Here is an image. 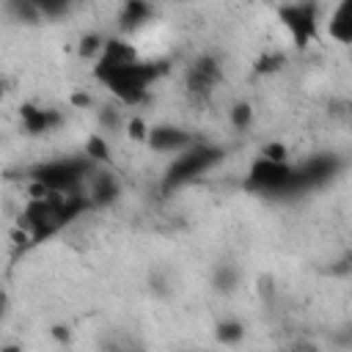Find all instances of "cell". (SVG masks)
Instances as JSON below:
<instances>
[{
  "label": "cell",
  "instance_id": "7",
  "mask_svg": "<svg viewBox=\"0 0 352 352\" xmlns=\"http://www.w3.org/2000/svg\"><path fill=\"white\" fill-rule=\"evenodd\" d=\"M154 151H162V154H182L187 148L195 146V138L190 132H184L182 126H173V124H157L148 129V140H146Z\"/></svg>",
  "mask_w": 352,
  "mask_h": 352
},
{
  "label": "cell",
  "instance_id": "23",
  "mask_svg": "<svg viewBox=\"0 0 352 352\" xmlns=\"http://www.w3.org/2000/svg\"><path fill=\"white\" fill-rule=\"evenodd\" d=\"M336 341H338L341 346H352V324H346V327L336 336Z\"/></svg>",
  "mask_w": 352,
  "mask_h": 352
},
{
  "label": "cell",
  "instance_id": "17",
  "mask_svg": "<svg viewBox=\"0 0 352 352\" xmlns=\"http://www.w3.org/2000/svg\"><path fill=\"white\" fill-rule=\"evenodd\" d=\"M250 121H253V107H250L248 102H236V104L231 107V124H234L236 129H248Z\"/></svg>",
  "mask_w": 352,
  "mask_h": 352
},
{
  "label": "cell",
  "instance_id": "6",
  "mask_svg": "<svg viewBox=\"0 0 352 352\" xmlns=\"http://www.w3.org/2000/svg\"><path fill=\"white\" fill-rule=\"evenodd\" d=\"M220 77H223L220 60H217L214 55H201V58H195V60L190 63V69H187V74H184L187 94H190L192 99H198V102L209 99V96L214 94Z\"/></svg>",
  "mask_w": 352,
  "mask_h": 352
},
{
  "label": "cell",
  "instance_id": "26",
  "mask_svg": "<svg viewBox=\"0 0 352 352\" xmlns=\"http://www.w3.org/2000/svg\"><path fill=\"white\" fill-rule=\"evenodd\" d=\"M72 102H74V104L88 107V104H91V96H85V94H74V96H72Z\"/></svg>",
  "mask_w": 352,
  "mask_h": 352
},
{
  "label": "cell",
  "instance_id": "3",
  "mask_svg": "<svg viewBox=\"0 0 352 352\" xmlns=\"http://www.w3.org/2000/svg\"><path fill=\"white\" fill-rule=\"evenodd\" d=\"M248 190H256L261 195H300L305 192V184L300 179L297 165L289 162H270L258 157L248 170Z\"/></svg>",
  "mask_w": 352,
  "mask_h": 352
},
{
  "label": "cell",
  "instance_id": "21",
  "mask_svg": "<svg viewBox=\"0 0 352 352\" xmlns=\"http://www.w3.org/2000/svg\"><path fill=\"white\" fill-rule=\"evenodd\" d=\"M129 135L135 140H148V126L143 124V118H132L129 121Z\"/></svg>",
  "mask_w": 352,
  "mask_h": 352
},
{
  "label": "cell",
  "instance_id": "10",
  "mask_svg": "<svg viewBox=\"0 0 352 352\" xmlns=\"http://www.w3.org/2000/svg\"><path fill=\"white\" fill-rule=\"evenodd\" d=\"M118 192H121V184H118V179H116L113 173L96 170V173L88 179V192H85V195H88L91 206H104V204L116 201Z\"/></svg>",
  "mask_w": 352,
  "mask_h": 352
},
{
  "label": "cell",
  "instance_id": "18",
  "mask_svg": "<svg viewBox=\"0 0 352 352\" xmlns=\"http://www.w3.org/2000/svg\"><path fill=\"white\" fill-rule=\"evenodd\" d=\"M214 286H217L220 292H231V289L236 286V270L228 267V264H220V267L214 270Z\"/></svg>",
  "mask_w": 352,
  "mask_h": 352
},
{
  "label": "cell",
  "instance_id": "16",
  "mask_svg": "<svg viewBox=\"0 0 352 352\" xmlns=\"http://www.w3.org/2000/svg\"><path fill=\"white\" fill-rule=\"evenodd\" d=\"M104 38H99L96 33H91V36H82L80 38V55L82 58H96L99 60V55H102V50H104Z\"/></svg>",
  "mask_w": 352,
  "mask_h": 352
},
{
  "label": "cell",
  "instance_id": "8",
  "mask_svg": "<svg viewBox=\"0 0 352 352\" xmlns=\"http://www.w3.org/2000/svg\"><path fill=\"white\" fill-rule=\"evenodd\" d=\"M19 118H22V126L28 135H47L52 132L55 126H60L63 116L52 107H41V104H33V102H25L19 107Z\"/></svg>",
  "mask_w": 352,
  "mask_h": 352
},
{
  "label": "cell",
  "instance_id": "27",
  "mask_svg": "<svg viewBox=\"0 0 352 352\" xmlns=\"http://www.w3.org/2000/svg\"><path fill=\"white\" fill-rule=\"evenodd\" d=\"M52 333H55V338H60V341H69V330H66V327H52Z\"/></svg>",
  "mask_w": 352,
  "mask_h": 352
},
{
  "label": "cell",
  "instance_id": "24",
  "mask_svg": "<svg viewBox=\"0 0 352 352\" xmlns=\"http://www.w3.org/2000/svg\"><path fill=\"white\" fill-rule=\"evenodd\" d=\"M333 270L341 272V275H344V272H352V253H346V256L338 261V267H333Z\"/></svg>",
  "mask_w": 352,
  "mask_h": 352
},
{
  "label": "cell",
  "instance_id": "13",
  "mask_svg": "<svg viewBox=\"0 0 352 352\" xmlns=\"http://www.w3.org/2000/svg\"><path fill=\"white\" fill-rule=\"evenodd\" d=\"M6 8L22 22H41V8L36 0H11Z\"/></svg>",
  "mask_w": 352,
  "mask_h": 352
},
{
  "label": "cell",
  "instance_id": "4",
  "mask_svg": "<svg viewBox=\"0 0 352 352\" xmlns=\"http://www.w3.org/2000/svg\"><path fill=\"white\" fill-rule=\"evenodd\" d=\"M220 160H223V148H217V146H204V143H198V146L182 151V154L173 160V165L168 168L165 179H162V190H176V187L192 182L195 176H201V173H206L212 165H217Z\"/></svg>",
  "mask_w": 352,
  "mask_h": 352
},
{
  "label": "cell",
  "instance_id": "19",
  "mask_svg": "<svg viewBox=\"0 0 352 352\" xmlns=\"http://www.w3.org/2000/svg\"><path fill=\"white\" fill-rule=\"evenodd\" d=\"M283 66V55L280 52H264L256 63V72H278Z\"/></svg>",
  "mask_w": 352,
  "mask_h": 352
},
{
  "label": "cell",
  "instance_id": "20",
  "mask_svg": "<svg viewBox=\"0 0 352 352\" xmlns=\"http://www.w3.org/2000/svg\"><path fill=\"white\" fill-rule=\"evenodd\" d=\"M261 157L270 162H286V146L283 143H267L261 148Z\"/></svg>",
  "mask_w": 352,
  "mask_h": 352
},
{
  "label": "cell",
  "instance_id": "9",
  "mask_svg": "<svg viewBox=\"0 0 352 352\" xmlns=\"http://www.w3.org/2000/svg\"><path fill=\"white\" fill-rule=\"evenodd\" d=\"M341 162L333 157V154H319V157H311L308 162L297 165L300 170V179L305 184V190H314V187H322L324 182H330L336 173H338Z\"/></svg>",
  "mask_w": 352,
  "mask_h": 352
},
{
  "label": "cell",
  "instance_id": "15",
  "mask_svg": "<svg viewBox=\"0 0 352 352\" xmlns=\"http://www.w3.org/2000/svg\"><path fill=\"white\" fill-rule=\"evenodd\" d=\"M85 157L91 162H110V146L104 143L102 135H91L85 143Z\"/></svg>",
  "mask_w": 352,
  "mask_h": 352
},
{
  "label": "cell",
  "instance_id": "11",
  "mask_svg": "<svg viewBox=\"0 0 352 352\" xmlns=\"http://www.w3.org/2000/svg\"><path fill=\"white\" fill-rule=\"evenodd\" d=\"M327 33H330V38H336L338 44H352V0L338 3V6L330 11Z\"/></svg>",
  "mask_w": 352,
  "mask_h": 352
},
{
  "label": "cell",
  "instance_id": "2",
  "mask_svg": "<svg viewBox=\"0 0 352 352\" xmlns=\"http://www.w3.org/2000/svg\"><path fill=\"white\" fill-rule=\"evenodd\" d=\"M96 173L94 162L88 157H66V160H52L41 162L30 170L33 179V198H41L47 192H82V184Z\"/></svg>",
  "mask_w": 352,
  "mask_h": 352
},
{
  "label": "cell",
  "instance_id": "1",
  "mask_svg": "<svg viewBox=\"0 0 352 352\" xmlns=\"http://www.w3.org/2000/svg\"><path fill=\"white\" fill-rule=\"evenodd\" d=\"M165 72V63L160 60H132V63H118V66H94V77L110 88V94L121 104H140L148 96V85Z\"/></svg>",
  "mask_w": 352,
  "mask_h": 352
},
{
  "label": "cell",
  "instance_id": "25",
  "mask_svg": "<svg viewBox=\"0 0 352 352\" xmlns=\"http://www.w3.org/2000/svg\"><path fill=\"white\" fill-rule=\"evenodd\" d=\"M289 352H319V349H316L314 344H308V341H297V344H294Z\"/></svg>",
  "mask_w": 352,
  "mask_h": 352
},
{
  "label": "cell",
  "instance_id": "14",
  "mask_svg": "<svg viewBox=\"0 0 352 352\" xmlns=\"http://www.w3.org/2000/svg\"><path fill=\"white\" fill-rule=\"evenodd\" d=\"M245 336V324L239 319H223L217 324V341L220 344H236Z\"/></svg>",
  "mask_w": 352,
  "mask_h": 352
},
{
  "label": "cell",
  "instance_id": "12",
  "mask_svg": "<svg viewBox=\"0 0 352 352\" xmlns=\"http://www.w3.org/2000/svg\"><path fill=\"white\" fill-rule=\"evenodd\" d=\"M151 6H146V3H138V0H132V3H126L124 6V11H121V30L124 33H129V30H138V28H143L148 19H151Z\"/></svg>",
  "mask_w": 352,
  "mask_h": 352
},
{
  "label": "cell",
  "instance_id": "22",
  "mask_svg": "<svg viewBox=\"0 0 352 352\" xmlns=\"http://www.w3.org/2000/svg\"><path fill=\"white\" fill-rule=\"evenodd\" d=\"M102 124H104V126H110V129H116V126H118V113H116V110H110V107H107V110H102Z\"/></svg>",
  "mask_w": 352,
  "mask_h": 352
},
{
  "label": "cell",
  "instance_id": "28",
  "mask_svg": "<svg viewBox=\"0 0 352 352\" xmlns=\"http://www.w3.org/2000/svg\"><path fill=\"white\" fill-rule=\"evenodd\" d=\"M113 352H140V349H132V346H121V349H113Z\"/></svg>",
  "mask_w": 352,
  "mask_h": 352
},
{
  "label": "cell",
  "instance_id": "5",
  "mask_svg": "<svg viewBox=\"0 0 352 352\" xmlns=\"http://www.w3.org/2000/svg\"><path fill=\"white\" fill-rule=\"evenodd\" d=\"M283 28L289 30L294 47H308L316 38V28H319V8L314 3H289L278 11Z\"/></svg>",
  "mask_w": 352,
  "mask_h": 352
},
{
  "label": "cell",
  "instance_id": "29",
  "mask_svg": "<svg viewBox=\"0 0 352 352\" xmlns=\"http://www.w3.org/2000/svg\"><path fill=\"white\" fill-rule=\"evenodd\" d=\"M3 352H22V349H19V346H6Z\"/></svg>",
  "mask_w": 352,
  "mask_h": 352
}]
</instances>
